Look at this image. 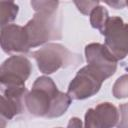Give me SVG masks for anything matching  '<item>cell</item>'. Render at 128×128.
Here are the masks:
<instances>
[{"instance_id": "obj_8", "label": "cell", "mask_w": 128, "mask_h": 128, "mask_svg": "<svg viewBox=\"0 0 128 128\" xmlns=\"http://www.w3.org/2000/svg\"><path fill=\"white\" fill-rule=\"evenodd\" d=\"M119 120V113L114 105L105 102L87 110L84 128H112Z\"/></svg>"}, {"instance_id": "obj_17", "label": "cell", "mask_w": 128, "mask_h": 128, "mask_svg": "<svg viewBox=\"0 0 128 128\" xmlns=\"http://www.w3.org/2000/svg\"><path fill=\"white\" fill-rule=\"evenodd\" d=\"M126 5H127V6H128V2H126Z\"/></svg>"}, {"instance_id": "obj_2", "label": "cell", "mask_w": 128, "mask_h": 128, "mask_svg": "<svg viewBox=\"0 0 128 128\" xmlns=\"http://www.w3.org/2000/svg\"><path fill=\"white\" fill-rule=\"evenodd\" d=\"M58 5V1H31V6L36 13L24 26L30 47L61 38V17L57 11Z\"/></svg>"}, {"instance_id": "obj_10", "label": "cell", "mask_w": 128, "mask_h": 128, "mask_svg": "<svg viewBox=\"0 0 128 128\" xmlns=\"http://www.w3.org/2000/svg\"><path fill=\"white\" fill-rule=\"evenodd\" d=\"M109 18L110 17L108 15V11L103 6L100 5L95 7L90 13V22L92 27L98 29L101 32V34L104 32V29L106 27Z\"/></svg>"}, {"instance_id": "obj_3", "label": "cell", "mask_w": 128, "mask_h": 128, "mask_svg": "<svg viewBox=\"0 0 128 128\" xmlns=\"http://www.w3.org/2000/svg\"><path fill=\"white\" fill-rule=\"evenodd\" d=\"M41 72L51 74L60 68L68 67L71 63H77L79 58L60 44H48L32 53Z\"/></svg>"}, {"instance_id": "obj_4", "label": "cell", "mask_w": 128, "mask_h": 128, "mask_svg": "<svg viewBox=\"0 0 128 128\" xmlns=\"http://www.w3.org/2000/svg\"><path fill=\"white\" fill-rule=\"evenodd\" d=\"M107 79L99 70L87 65L78 71L68 87V95L71 99L82 100L96 94L103 81Z\"/></svg>"}, {"instance_id": "obj_18", "label": "cell", "mask_w": 128, "mask_h": 128, "mask_svg": "<svg viewBox=\"0 0 128 128\" xmlns=\"http://www.w3.org/2000/svg\"><path fill=\"white\" fill-rule=\"evenodd\" d=\"M58 128H61V127H58Z\"/></svg>"}, {"instance_id": "obj_14", "label": "cell", "mask_w": 128, "mask_h": 128, "mask_svg": "<svg viewBox=\"0 0 128 128\" xmlns=\"http://www.w3.org/2000/svg\"><path fill=\"white\" fill-rule=\"evenodd\" d=\"M121 119L119 124L117 125V128H128V103L122 104L119 107Z\"/></svg>"}, {"instance_id": "obj_16", "label": "cell", "mask_w": 128, "mask_h": 128, "mask_svg": "<svg viewBox=\"0 0 128 128\" xmlns=\"http://www.w3.org/2000/svg\"><path fill=\"white\" fill-rule=\"evenodd\" d=\"M108 5L114 7L115 9H121L126 5V2H122V1H116V2H107Z\"/></svg>"}, {"instance_id": "obj_13", "label": "cell", "mask_w": 128, "mask_h": 128, "mask_svg": "<svg viewBox=\"0 0 128 128\" xmlns=\"http://www.w3.org/2000/svg\"><path fill=\"white\" fill-rule=\"evenodd\" d=\"M74 3L77 6L78 10L85 15L90 14L92 10L99 5L98 1H74Z\"/></svg>"}, {"instance_id": "obj_1", "label": "cell", "mask_w": 128, "mask_h": 128, "mask_svg": "<svg viewBox=\"0 0 128 128\" xmlns=\"http://www.w3.org/2000/svg\"><path fill=\"white\" fill-rule=\"evenodd\" d=\"M70 103L71 97L60 92L52 79L45 76L36 79L32 90L25 97V104L31 114L47 118L61 116Z\"/></svg>"}, {"instance_id": "obj_6", "label": "cell", "mask_w": 128, "mask_h": 128, "mask_svg": "<svg viewBox=\"0 0 128 128\" xmlns=\"http://www.w3.org/2000/svg\"><path fill=\"white\" fill-rule=\"evenodd\" d=\"M31 72L30 61L23 56H12L1 66V88H23Z\"/></svg>"}, {"instance_id": "obj_11", "label": "cell", "mask_w": 128, "mask_h": 128, "mask_svg": "<svg viewBox=\"0 0 128 128\" xmlns=\"http://www.w3.org/2000/svg\"><path fill=\"white\" fill-rule=\"evenodd\" d=\"M0 13H1V26L13 21L18 13V6L13 2H0Z\"/></svg>"}, {"instance_id": "obj_9", "label": "cell", "mask_w": 128, "mask_h": 128, "mask_svg": "<svg viewBox=\"0 0 128 128\" xmlns=\"http://www.w3.org/2000/svg\"><path fill=\"white\" fill-rule=\"evenodd\" d=\"M1 46L6 53L27 52L30 44L25 28L15 24L2 27Z\"/></svg>"}, {"instance_id": "obj_5", "label": "cell", "mask_w": 128, "mask_h": 128, "mask_svg": "<svg viewBox=\"0 0 128 128\" xmlns=\"http://www.w3.org/2000/svg\"><path fill=\"white\" fill-rule=\"evenodd\" d=\"M102 35L105 36L104 46L117 61L126 57L128 54V23H124L120 17H110Z\"/></svg>"}, {"instance_id": "obj_12", "label": "cell", "mask_w": 128, "mask_h": 128, "mask_svg": "<svg viewBox=\"0 0 128 128\" xmlns=\"http://www.w3.org/2000/svg\"><path fill=\"white\" fill-rule=\"evenodd\" d=\"M113 95L116 98L128 97V75H123L117 79L113 86Z\"/></svg>"}, {"instance_id": "obj_15", "label": "cell", "mask_w": 128, "mask_h": 128, "mask_svg": "<svg viewBox=\"0 0 128 128\" xmlns=\"http://www.w3.org/2000/svg\"><path fill=\"white\" fill-rule=\"evenodd\" d=\"M68 128H83L82 127V122L78 118H71L68 124Z\"/></svg>"}, {"instance_id": "obj_7", "label": "cell", "mask_w": 128, "mask_h": 128, "mask_svg": "<svg viewBox=\"0 0 128 128\" xmlns=\"http://www.w3.org/2000/svg\"><path fill=\"white\" fill-rule=\"evenodd\" d=\"M85 55L88 65L99 70L106 78L113 75L117 68V60L107 50V48L99 43H92L86 46Z\"/></svg>"}]
</instances>
